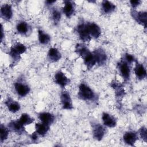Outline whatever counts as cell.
<instances>
[{
    "label": "cell",
    "instance_id": "6da1fadb",
    "mask_svg": "<svg viewBox=\"0 0 147 147\" xmlns=\"http://www.w3.org/2000/svg\"><path fill=\"white\" fill-rule=\"evenodd\" d=\"M78 98L83 101L94 103L98 100L96 94L86 83H82L79 86Z\"/></svg>",
    "mask_w": 147,
    "mask_h": 147
},
{
    "label": "cell",
    "instance_id": "7a4b0ae2",
    "mask_svg": "<svg viewBox=\"0 0 147 147\" xmlns=\"http://www.w3.org/2000/svg\"><path fill=\"white\" fill-rule=\"evenodd\" d=\"M91 125L93 137L97 141L102 140L106 134V128L100 123L95 121H92Z\"/></svg>",
    "mask_w": 147,
    "mask_h": 147
},
{
    "label": "cell",
    "instance_id": "3957f363",
    "mask_svg": "<svg viewBox=\"0 0 147 147\" xmlns=\"http://www.w3.org/2000/svg\"><path fill=\"white\" fill-rule=\"evenodd\" d=\"M130 64L127 63L123 59H122L117 64V68L120 75L125 81H127L130 79Z\"/></svg>",
    "mask_w": 147,
    "mask_h": 147
},
{
    "label": "cell",
    "instance_id": "277c9868",
    "mask_svg": "<svg viewBox=\"0 0 147 147\" xmlns=\"http://www.w3.org/2000/svg\"><path fill=\"white\" fill-rule=\"evenodd\" d=\"M130 14L132 18L139 24L146 28L147 13L146 11H138L135 9H131Z\"/></svg>",
    "mask_w": 147,
    "mask_h": 147
},
{
    "label": "cell",
    "instance_id": "5b68a950",
    "mask_svg": "<svg viewBox=\"0 0 147 147\" xmlns=\"http://www.w3.org/2000/svg\"><path fill=\"white\" fill-rule=\"evenodd\" d=\"M76 32L82 41L89 42L91 40V37L87 30L86 23L80 22L79 24L76 28Z\"/></svg>",
    "mask_w": 147,
    "mask_h": 147
},
{
    "label": "cell",
    "instance_id": "8992f818",
    "mask_svg": "<svg viewBox=\"0 0 147 147\" xmlns=\"http://www.w3.org/2000/svg\"><path fill=\"white\" fill-rule=\"evenodd\" d=\"M60 101L63 109L72 110L73 109L72 99L68 91H63L61 92L60 94Z\"/></svg>",
    "mask_w": 147,
    "mask_h": 147
},
{
    "label": "cell",
    "instance_id": "52a82bcc",
    "mask_svg": "<svg viewBox=\"0 0 147 147\" xmlns=\"http://www.w3.org/2000/svg\"><path fill=\"white\" fill-rule=\"evenodd\" d=\"M86 26L88 33L91 38H98L101 34V29L100 27L94 22H87Z\"/></svg>",
    "mask_w": 147,
    "mask_h": 147
},
{
    "label": "cell",
    "instance_id": "ba28073f",
    "mask_svg": "<svg viewBox=\"0 0 147 147\" xmlns=\"http://www.w3.org/2000/svg\"><path fill=\"white\" fill-rule=\"evenodd\" d=\"M92 53L94 55L97 64L99 66H102L106 64L107 60V56L105 51L103 49L100 48H97Z\"/></svg>",
    "mask_w": 147,
    "mask_h": 147
},
{
    "label": "cell",
    "instance_id": "9c48e42d",
    "mask_svg": "<svg viewBox=\"0 0 147 147\" xmlns=\"http://www.w3.org/2000/svg\"><path fill=\"white\" fill-rule=\"evenodd\" d=\"M14 88L18 95L24 97L27 95L30 91L29 86L21 82H17L14 83Z\"/></svg>",
    "mask_w": 147,
    "mask_h": 147
},
{
    "label": "cell",
    "instance_id": "30bf717a",
    "mask_svg": "<svg viewBox=\"0 0 147 147\" xmlns=\"http://www.w3.org/2000/svg\"><path fill=\"white\" fill-rule=\"evenodd\" d=\"M55 82L61 88L65 87L70 82V80L61 71H59L54 75Z\"/></svg>",
    "mask_w": 147,
    "mask_h": 147
},
{
    "label": "cell",
    "instance_id": "8fae6325",
    "mask_svg": "<svg viewBox=\"0 0 147 147\" xmlns=\"http://www.w3.org/2000/svg\"><path fill=\"white\" fill-rule=\"evenodd\" d=\"M63 12L67 18H70L75 13V3L74 1L65 0L64 1Z\"/></svg>",
    "mask_w": 147,
    "mask_h": 147
},
{
    "label": "cell",
    "instance_id": "7c38bea8",
    "mask_svg": "<svg viewBox=\"0 0 147 147\" xmlns=\"http://www.w3.org/2000/svg\"><path fill=\"white\" fill-rule=\"evenodd\" d=\"M138 140V134L134 131H126L123 136V140L124 142L130 146H133Z\"/></svg>",
    "mask_w": 147,
    "mask_h": 147
},
{
    "label": "cell",
    "instance_id": "4fadbf2b",
    "mask_svg": "<svg viewBox=\"0 0 147 147\" xmlns=\"http://www.w3.org/2000/svg\"><path fill=\"white\" fill-rule=\"evenodd\" d=\"M1 17L5 21H10L13 17L11 6L9 4H3L0 9Z\"/></svg>",
    "mask_w": 147,
    "mask_h": 147
},
{
    "label": "cell",
    "instance_id": "5bb4252c",
    "mask_svg": "<svg viewBox=\"0 0 147 147\" xmlns=\"http://www.w3.org/2000/svg\"><path fill=\"white\" fill-rule=\"evenodd\" d=\"M102 119L103 125L109 127H114L117 125V121L114 116L104 112L102 113Z\"/></svg>",
    "mask_w": 147,
    "mask_h": 147
},
{
    "label": "cell",
    "instance_id": "9a60e30c",
    "mask_svg": "<svg viewBox=\"0 0 147 147\" xmlns=\"http://www.w3.org/2000/svg\"><path fill=\"white\" fill-rule=\"evenodd\" d=\"M8 128L12 131L18 134H21L24 133L26 131L24 126L22 125L18 120L11 121L8 125Z\"/></svg>",
    "mask_w": 147,
    "mask_h": 147
},
{
    "label": "cell",
    "instance_id": "2e32d148",
    "mask_svg": "<svg viewBox=\"0 0 147 147\" xmlns=\"http://www.w3.org/2000/svg\"><path fill=\"white\" fill-rule=\"evenodd\" d=\"M134 71L136 78L138 80H142L146 77V70L142 64L136 61V65Z\"/></svg>",
    "mask_w": 147,
    "mask_h": 147
},
{
    "label": "cell",
    "instance_id": "e0dca14e",
    "mask_svg": "<svg viewBox=\"0 0 147 147\" xmlns=\"http://www.w3.org/2000/svg\"><path fill=\"white\" fill-rule=\"evenodd\" d=\"M47 57L51 63L57 62L61 58V54L56 48L52 47L49 49Z\"/></svg>",
    "mask_w": 147,
    "mask_h": 147
},
{
    "label": "cell",
    "instance_id": "ac0fdd59",
    "mask_svg": "<svg viewBox=\"0 0 147 147\" xmlns=\"http://www.w3.org/2000/svg\"><path fill=\"white\" fill-rule=\"evenodd\" d=\"M38 118L41 122L47 124L48 125H51V124H52L55 120V115L48 112L40 113L38 114Z\"/></svg>",
    "mask_w": 147,
    "mask_h": 147
},
{
    "label": "cell",
    "instance_id": "d6986e66",
    "mask_svg": "<svg viewBox=\"0 0 147 147\" xmlns=\"http://www.w3.org/2000/svg\"><path fill=\"white\" fill-rule=\"evenodd\" d=\"M82 59L83 60L84 64H85V65L87 67V69H91L96 64L94 55L93 53L91 51L88 52Z\"/></svg>",
    "mask_w": 147,
    "mask_h": 147
},
{
    "label": "cell",
    "instance_id": "ffe728a7",
    "mask_svg": "<svg viewBox=\"0 0 147 147\" xmlns=\"http://www.w3.org/2000/svg\"><path fill=\"white\" fill-rule=\"evenodd\" d=\"M5 104L7 107L9 111L15 113L20 110L21 106L18 102L13 100L11 98L8 97L5 100Z\"/></svg>",
    "mask_w": 147,
    "mask_h": 147
},
{
    "label": "cell",
    "instance_id": "44dd1931",
    "mask_svg": "<svg viewBox=\"0 0 147 147\" xmlns=\"http://www.w3.org/2000/svg\"><path fill=\"white\" fill-rule=\"evenodd\" d=\"M111 87L114 90L115 95L117 98L122 99L125 95V92L123 86L118 82H112L111 83Z\"/></svg>",
    "mask_w": 147,
    "mask_h": 147
},
{
    "label": "cell",
    "instance_id": "7402d4cb",
    "mask_svg": "<svg viewBox=\"0 0 147 147\" xmlns=\"http://www.w3.org/2000/svg\"><path fill=\"white\" fill-rule=\"evenodd\" d=\"M116 9V6L111 2L105 0L102 2L101 9L104 14H110Z\"/></svg>",
    "mask_w": 147,
    "mask_h": 147
},
{
    "label": "cell",
    "instance_id": "603a6c76",
    "mask_svg": "<svg viewBox=\"0 0 147 147\" xmlns=\"http://www.w3.org/2000/svg\"><path fill=\"white\" fill-rule=\"evenodd\" d=\"M49 128L50 125L44 123L42 122L35 124V131L38 135H40L41 136H44L49 131Z\"/></svg>",
    "mask_w": 147,
    "mask_h": 147
},
{
    "label": "cell",
    "instance_id": "cb8c5ba5",
    "mask_svg": "<svg viewBox=\"0 0 147 147\" xmlns=\"http://www.w3.org/2000/svg\"><path fill=\"white\" fill-rule=\"evenodd\" d=\"M29 26L25 21L19 22L16 26V29L18 33L22 35H26L29 30Z\"/></svg>",
    "mask_w": 147,
    "mask_h": 147
},
{
    "label": "cell",
    "instance_id": "d4e9b609",
    "mask_svg": "<svg viewBox=\"0 0 147 147\" xmlns=\"http://www.w3.org/2000/svg\"><path fill=\"white\" fill-rule=\"evenodd\" d=\"M38 38L40 43L42 45H47L51 41L50 36L40 29L38 30Z\"/></svg>",
    "mask_w": 147,
    "mask_h": 147
},
{
    "label": "cell",
    "instance_id": "484cf974",
    "mask_svg": "<svg viewBox=\"0 0 147 147\" xmlns=\"http://www.w3.org/2000/svg\"><path fill=\"white\" fill-rule=\"evenodd\" d=\"M34 120V119L27 113H22L18 119V121L24 126L32 123Z\"/></svg>",
    "mask_w": 147,
    "mask_h": 147
},
{
    "label": "cell",
    "instance_id": "4316f807",
    "mask_svg": "<svg viewBox=\"0 0 147 147\" xmlns=\"http://www.w3.org/2000/svg\"><path fill=\"white\" fill-rule=\"evenodd\" d=\"M61 14L60 11L57 9H53L51 11V18L55 25H57L60 21Z\"/></svg>",
    "mask_w": 147,
    "mask_h": 147
},
{
    "label": "cell",
    "instance_id": "83f0119b",
    "mask_svg": "<svg viewBox=\"0 0 147 147\" xmlns=\"http://www.w3.org/2000/svg\"><path fill=\"white\" fill-rule=\"evenodd\" d=\"M0 131L1 142H3L8 137L9 134V129L8 127H6L3 124H1L0 126Z\"/></svg>",
    "mask_w": 147,
    "mask_h": 147
},
{
    "label": "cell",
    "instance_id": "f1b7e54d",
    "mask_svg": "<svg viewBox=\"0 0 147 147\" xmlns=\"http://www.w3.org/2000/svg\"><path fill=\"white\" fill-rule=\"evenodd\" d=\"M14 50H16L17 52H18L20 55L24 53L26 51V46L20 42H17L14 45L11 47Z\"/></svg>",
    "mask_w": 147,
    "mask_h": 147
},
{
    "label": "cell",
    "instance_id": "f546056e",
    "mask_svg": "<svg viewBox=\"0 0 147 147\" xmlns=\"http://www.w3.org/2000/svg\"><path fill=\"white\" fill-rule=\"evenodd\" d=\"M122 59H123L125 61H126L127 63H128L130 64H131L133 62H134L136 61V59H135L134 56L129 53H125L123 55Z\"/></svg>",
    "mask_w": 147,
    "mask_h": 147
},
{
    "label": "cell",
    "instance_id": "4dcf8cb0",
    "mask_svg": "<svg viewBox=\"0 0 147 147\" xmlns=\"http://www.w3.org/2000/svg\"><path fill=\"white\" fill-rule=\"evenodd\" d=\"M139 133L142 139L146 142L147 140V130L145 126L141 127L139 130Z\"/></svg>",
    "mask_w": 147,
    "mask_h": 147
},
{
    "label": "cell",
    "instance_id": "1f68e13d",
    "mask_svg": "<svg viewBox=\"0 0 147 147\" xmlns=\"http://www.w3.org/2000/svg\"><path fill=\"white\" fill-rule=\"evenodd\" d=\"M141 3V1L140 0H135V1H130V3L133 8V9L136 8L138 5H140V3Z\"/></svg>",
    "mask_w": 147,
    "mask_h": 147
},
{
    "label": "cell",
    "instance_id": "d6a6232c",
    "mask_svg": "<svg viewBox=\"0 0 147 147\" xmlns=\"http://www.w3.org/2000/svg\"><path fill=\"white\" fill-rule=\"evenodd\" d=\"M30 137L32 140L33 141H34V142L36 141L37 140V139H38V134H37V133H36V131L34 132V133H33L30 136Z\"/></svg>",
    "mask_w": 147,
    "mask_h": 147
},
{
    "label": "cell",
    "instance_id": "836d02e7",
    "mask_svg": "<svg viewBox=\"0 0 147 147\" xmlns=\"http://www.w3.org/2000/svg\"><path fill=\"white\" fill-rule=\"evenodd\" d=\"M55 2H56V1H47L45 2V3H46L47 5H51V4H52V3H53Z\"/></svg>",
    "mask_w": 147,
    "mask_h": 147
}]
</instances>
